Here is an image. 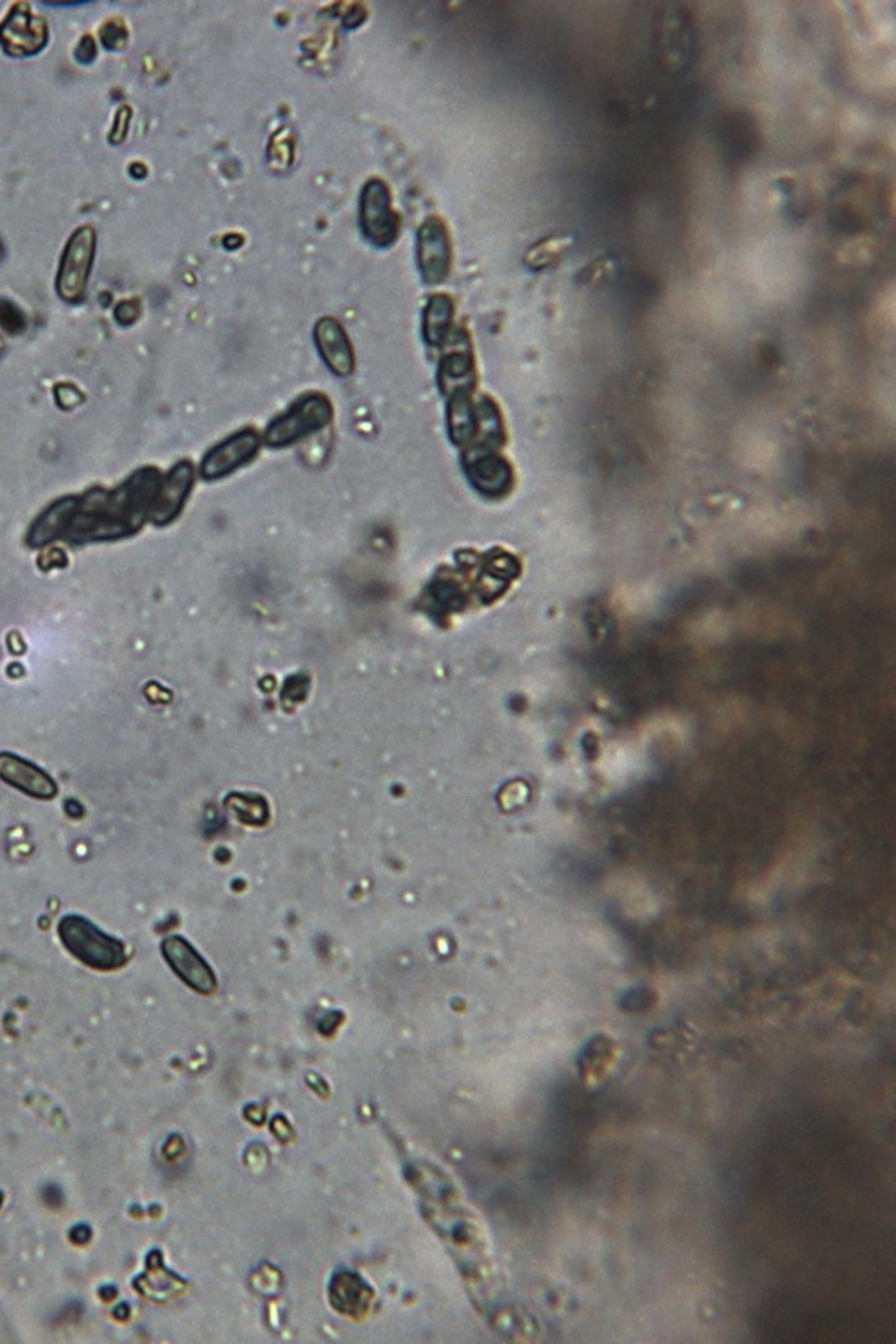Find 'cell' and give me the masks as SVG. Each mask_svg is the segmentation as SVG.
<instances>
[{
	"mask_svg": "<svg viewBox=\"0 0 896 1344\" xmlns=\"http://www.w3.org/2000/svg\"><path fill=\"white\" fill-rule=\"evenodd\" d=\"M259 443L261 442H259V436H256L255 432H238L235 436L230 437L228 442L214 448L211 454L204 458L201 474L206 479H217V477L227 476L230 471L235 470L237 466L248 463L256 454Z\"/></svg>",
	"mask_w": 896,
	"mask_h": 1344,
	"instance_id": "obj_10",
	"label": "cell"
},
{
	"mask_svg": "<svg viewBox=\"0 0 896 1344\" xmlns=\"http://www.w3.org/2000/svg\"><path fill=\"white\" fill-rule=\"evenodd\" d=\"M128 122H130V110L122 109L120 110L119 115H117V119H115V126H117V128H115L114 133L110 136V140H112V143L119 144L120 140L125 138L126 126H128Z\"/></svg>",
	"mask_w": 896,
	"mask_h": 1344,
	"instance_id": "obj_21",
	"label": "cell"
},
{
	"mask_svg": "<svg viewBox=\"0 0 896 1344\" xmlns=\"http://www.w3.org/2000/svg\"><path fill=\"white\" fill-rule=\"evenodd\" d=\"M416 256L426 284L437 285L447 280L452 266V246L447 227L439 217H431L421 225Z\"/></svg>",
	"mask_w": 896,
	"mask_h": 1344,
	"instance_id": "obj_6",
	"label": "cell"
},
{
	"mask_svg": "<svg viewBox=\"0 0 896 1344\" xmlns=\"http://www.w3.org/2000/svg\"><path fill=\"white\" fill-rule=\"evenodd\" d=\"M2 255H4V250H2V245H0V259H2Z\"/></svg>",
	"mask_w": 896,
	"mask_h": 1344,
	"instance_id": "obj_24",
	"label": "cell"
},
{
	"mask_svg": "<svg viewBox=\"0 0 896 1344\" xmlns=\"http://www.w3.org/2000/svg\"><path fill=\"white\" fill-rule=\"evenodd\" d=\"M190 484H193V470L187 463H182L170 471L169 479L160 486L159 495L154 499L153 511H151L154 522H169L177 516L183 505V500L187 497Z\"/></svg>",
	"mask_w": 896,
	"mask_h": 1344,
	"instance_id": "obj_12",
	"label": "cell"
},
{
	"mask_svg": "<svg viewBox=\"0 0 896 1344\" xmlns=\"http://www.w3.org/2000/svg\"><path fill=\"white\" fill-rule=\"evenodd\" d=\"M131 175L135 178L146 177V167H143V165H133V167H131Z\"/></svg>",
	"mask_w": 896,
	"mask_h": 1344,
	"instance_id": "obj_23",
	"label": "cell"
},
{
	"mask_svg": "<svg viewBox=\"0 0 896 1344\" xmlns=\"http://www.w3.org/2000/svg\"><path fill=\"white\" fill-rule=\"evenodd\" d=\"M314 335H316L319 353L327 366L339 377H348L352 374L355 368L352 345L339 321H335L334 318L319 319Z\"/></svg>",
	"mask_w": 896,
	"mask_h": 1344,
	"instance_id": "obj_11",
	"label": "cell"
},
{
	"mask_svg": "<svg viewBox=\"0 0 896 1344\" xmlns=\"http://www.w3.org/2000/svg\"><path fill=\"white\" fill-rule=\"evenodd\" d=\"M96 54H97V47H96V44H94V40H92L90 36H86V38H83V40H81L80 47L76 49V60H78V62L80 63H83V65H88V63L94 62V60H96Z\"/></svg>",
	"mask_w": 896,
	"mask_h": 1344,
	"instance_id": "obj_20",
	"label": "cell"
},
{
	"mask_svg": "<svg viewBox=\"0 0 896 1344\" xmlns=\"http://www.w3.org/2000/svg\"><path fill=\"white\" fill-rule=\"evenodd\" d=\"M56 395H57V398H60V403H62V405H65V408H70V405H76V403L80 402L81 400L80 393L76 392L74 387H70V386L60 387V389H56Z\"/></svg>",
	"mask_w": 896,
	"mask_h": 1344,
	"instance_id": "obj_22",
	"label": "cell"
},
{
	"mask_svg": "<svg viewBox=\"0 0 896 1344\" xmlns=\"http://www.w3.org/2000/svg\"><path fill=\"white\" fill-rule=\"evenodd\" d=\"M332 418V408L323 395H309L301 398L293 408L272 421L267 429V443L271 447H285L296 439L319 431Z\"/></svg>",
	"mask_w": 896,
	"mask_h": 1344,
	"instance_id": "obj_4",
	"label": "cell"
},
{
	"mask_svg": "<svg viewBox=\"0 0 896 1344\" xmlns=\"http://www.w3.org/2000/svg\"><path fill=\"white\" fill-rule=\"evenodd\" d=\"M101 42L109 51H117L126 46L128 31L120 22H109L101 29Z\"/></svg>",
	"mask_w": 896,
	"mask_h": 1344,
	"instance_id": "obj_18",
	"label": "cell"
},
{
	"mask_svg": "<svg viewBox=\"0 0 896 1344\" xmlns=\"http://www.w3.org/2000/svg\"><path fill=\"white\" fill-rule=\"evenodd\" d=\"M162 950H164L165 959L172 966V970L177 972L188 986H193L198 992H214L216 977L209 968V964L199 958V953L185 940L177 936L167 938L162 945Z\"/></svg>",
	"mask_w": 896,
	"mask_h": 1344,
	"instance_id": "obj_8",
	"label": "cell"
},
{
	"mask_svg": "<svg viewBox=\"0 0 896 1344\" xmlns=\"http://www.w3.org/2000/svg\"><path fill=\"white\" fill-rule=\"evenodd\" d=\"M454 318V301L447 295L432 296L424 314V334L431 345H442Z\"/></svg>",
	"mask_w": 896,
	"mask_h": 1344,
	"instance_id": "obj_14",
	"label": "cell"
},
{
	"mask_svg": "<svg viewBox=\"0 0 896 1344\" xmlns=\"http://www.w3.org/2000/svg\"><path fill=\"white\" fill-rule=\"evenodd\" d=\"M359 222L369 243L389 248L400 233V217L393 211L392 194L382 180H369L361 193Z\"/></svg>",
	"mask_w": 896,
	"mask_h": 1344,
	"instance_id": "obj_3",
	"label": "cell"
},
{
	"mask_svg": "<svg viewBox=\"0 0 896 1344\" xmlns=\"http://www.w3.org/2000/svg\"><path fill=\"white\" fill-rule=\"evenodd\" d=\"M471 382H474V363H471L470 353H448L439 366V384L443 392L450 397L458 393H468Z\"/></svg>",
	"mask_w": 896,
	"mask_h": 1344,
	"instance_id": "obj_13",
	"label": "cell"
},
{
	"mask_svg": "<svg viewBox=\"0 0 896 1344\" xmlns=\"http://www.w3.org/2000/svg\"><path fill=\"white\" fill-rule=\"evenodd\" d=\"M57 934L68 952L96 970H115L126 961L125 947L81 916H65Z\"/></svg>",
	"mask_w": 896,
	"mask_h": 1344,
	"instance_id": "obj_2",
	"label": "cell"
},
{
	"mask_svg": "<svg viewBox=\"0 0 896 1344\" xmlns=\"http://www.w3.org/2000/svg\"><path fill=\"white\" fill-rule=\"evenodd\" d=\"M159 490V474L144 470L112 494L90 492L81 500L72 499L65 534L76 542H88L133 533L143 526L148 511H153Z\"/></svg>",
	"mask_w": 896,
	"mask_h": 1344,
	"instance_id": "obj_1",
	"label": "cell"
},
{
	"mask_svg": "<svg viewBox=\"0 0 896 1344\" xmlns=\"http://www.w3.org/2000/svg\"><path fill=\"white\" fill-rule=\"evenodd\" d=\"M96 251V232L90 227H83L70 237L63 251L60 272H57V293L63 300L80 301L86 293L88 275Z\"/></svg>",
	"mask_w": 896,
	"mask_h": 1344,
	"instance_id": "obj_5",
	"label": "cell"
},
{
	"mask_svg": "<svg viewBox=\"0 0 896 1344\" xmlns=\"http://www.w3.org/2000/svg\"><path fill=\"white\" fill-rule=\"evenodd\" d=\"M28 325V319L23 316L22 311L18 309L13 301L0 300V327L10 332V334H20Z\"/></svg>",
	"mask_w": 896,
	"mask_h": 1344,
	"instance_id": "obj_17",
	"label": "cell"
},
{
	"mask_svg": "<svg viewBox=\"0 0 896 1344\" xmlns=\"http://www.w3.org/2000/svg\"><path fill=\"white\" fill-rule=\"evenodd\" d=\"M47 44V23L31 13L28 4H17L0 23V46L10 56H33Z\"/></svg>",
	"mask_w": 896,
	"mask_h": 1344,
	"instance_id": "obj_7",
	"label": "cell"
},
{
	"mask_svg": "<svg viewBox=\"0 0 896 1344\" xmlns=\"http://www.w3.org/2000/svg\"><path fill=\"white\" fill-rule=\"evenodd\" d=\"M448 427L455 443H466L476 434V409L471 405L468 393L452 395L448 405Z\"/></svg>",
	"mask_w": 896,
	"mask_h": 1344,
	"instance_id": "obj_15",
	"label": "cell"
},
{
	"mask_svg": "<svg viewBox=\"0 0 896 1344\" xmlns=\"http://www.w3.org/2000/svg\"><path fill=\"white\" fill-rule=\"evenodd\" d=\"M470 474L474 484L482 492H500L505 488V481L510 479V471L504 463L490 455L476 458L471 463Z\"/></svg>",
	"mask_w": 896,
	"mask_h": 1344,
	"instance_id": "obj_16",
	"label": "cell"
},
{
	"mask_svg": "<svg viewBox=\"0 0 896 1344\" xmlns=\"http://www.w3.org/2000/svg\"><path fill=\"white\" fill-rule=\"evenodd\" d=\"M138 314H140L138 301H120L117 309H115V318H117V321H119L120 325L133 323V321L138 318Z\"/></svg>",
	"mask_w": 896,
	"mask_h": 1344,
	"instance_id": "obj_19",
	"label": "cell"
},
{
	"mask_svg": "<svg viewBox=\"0 0 896 1344\" xmlns=\"http://www.w3.org/2000/svg\"><path fill=\"white\" fill-rule=\"evenodd\" d=\"M0 780L22 791L28 796L51 800L57 795V785L47 773L18 754L0 753Z\"/></svg>",
	"mask_w": 896,
	"mask_h": 1344,
	"instance_id": "obj_9",
	"label": "cell"
}]
</instances>
